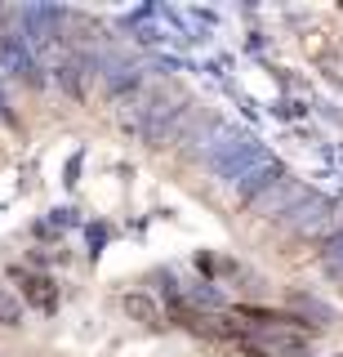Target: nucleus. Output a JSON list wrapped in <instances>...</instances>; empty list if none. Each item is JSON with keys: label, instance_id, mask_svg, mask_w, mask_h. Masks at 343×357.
Here are the masks:
<instances>
[{"label": "nucleus", "instance_id": "1", "mask_svg": "<svg viewBox=\"0 0 343 357\" xmlns=\"http://www.w3.org/2000/svg\"><path fill=\"white\" fill-rule=\"evenodd\" d=\"M268 152L254 134L246 130H237V126H218L214 134V143H209V152H205V165H209V174L214 178H223V183H232L241 170H246L250 161H259V156Z\"/></svg>", "mask_w": 343, "mask_h": 357}, {"label": "nucleus", "instance_id": "2", "mask_svg": "<svg viewBox=\"0 0 343 357\" xmlns=\"http://www.w3.org/2000/svg\"><path fill=\"white\" fill-rule=\"evenodd\" d=\"M187 126V103L174 94H147V103H143L134 130L143 134V143L147 148H170V143H179V134Z\"/></svg>", "mask_w": 343, "mask_h": 357}, {"label": "nucleus", "instance_id": "3", "mask_svg": "<svg viewBox=\"0 0 343 357\" xmlns=\"http://www.w3.org/2000/svg\"><path fill=\"white\" fill-rule=\"evenodd\" d=\"M285 228H290L294 237H303V241H330L343 228V215H339V206L330 197L308 192V201L294 210L290 219H285Z\"/></svg>", "mask_w": 343, "mask_h": 357}, {"label": "nucleus", "instance_id": "4", "mask_svg": "<svg viewBox=\"0 0 343 357\" xmlns=\"http://www.w3.org/2000/svg\"><path fill=\"white\" fill-rule=\"evenodd\" d=\"M281 178H285V165L276 161L272 152H263L259 161H250L246 170H241L237 178H232V197H237V206H246V210H250L254 201H259L263 192H268L272 183H281Z\"/></svg>", "mask_w": 343, "mask_h": 357}, {"label": "nucleus", "instance_id": "5", "mask_svg": "<svg viewBox=\"0 0 343 357\" xmlns=\"http://www.w3.org/2000/svg\"><path fill=\"white\" fill-rule=\"evenodd\" d=\"M98 76H103V63H98L90 50H76V54H67V59L54 67V81L67 89V98H90Z\"/></svg>", "mask_w": 343, "mask_h": 357}, {"label": "nucleus", "instance_id": "6", "mask_svg": "<svg viewBox=\"0 0 343 357\" xmlns=\"http://www.w3.org/2000/svg\"><path fill=\"white\" fill-rule=\"evenodd\" d=\"M303 201H308V188L298 183V178L285 174L281 183H272L268 192L254 201V206H250V215H254V219H290L294 210L303 206Z\"/></svg>", "mask_w": 343, "mask_h": 357}, {"label": "nucleus", "instance_id": "7", "mask_svg": "<svg viewBox=\"0 0 343 357\" xmlns=\"http://www.w3.org/2000/svg\"><path fill=\"white\" fill-rule=\"evenodd\" d=\"M0 67L5 72H14L18 81H27V85H45V72L36 67V59H31V45L23 36H0Z\"/></svg>", "mask_w": 343, "mask_h": 357}, {"label": "nucleus", "instance_id": "8", "mask_svg": "<svg viewBox=\"0 0 343 357\" xmlns=\"http://www.w3.org/2000/svg\"><path fill=\"white\" fill-rule=\"evenodd\" d=\"M120 308H125V317H129V321H138V326H147V331H161V326H165L161 299H157V295H147V290H129V295L120 299Z\"/></svg>", "mask_w": 343, "mask_h": 357}, {"label": "nucleus", "instance_id": "9", "mask_svg": "<svg viewBox=\"0 0 343 357\" xmlns=\"http://www.w3.org/2000/svg\"><path fill=\"white\" fill-rule=\"evenodd\" d=\"M179 295H183V304H192V308H209V312H223L228 308L223 286L201 282V277H183V282H179Z\"/></svg>", "mask_w": 343, "mask_h": 357}, {"label": "nucleus", "instance_id": "10", "mask_svg": "<svg viewBox=\"0 0 343 357\" xmlns=\"http://www.w3.org/2000/svg\"><path fill=\"white\" fill-rule=\"evenodd\" d=\"M18 282H23V299L31 308H40V312H54L58 308V286H54V277L45 273H23L18 268Z\"/></svg>", "mask_w": 343, "mask_h": 357}, {"label": "nucleus", "instance_id": "11", "mask_svg": "<svg viewBox=\"0 0 343 357\" xmlns=\"http://www.w3.org/2000/svg\"><path fill=\"white\" fill-rule=\"evenodd\" d=\"M290 317H298L303 326H330L335 321V308L330 304H321V299H312V295H290Z\"/></svg>", "mask_w": 343, "mask_h": 357}, {"label": "nucleus", "instance_id": "12", "mask_svg": "<svg viewBox=\"0 0 343 357\" xmlns=\"http://www.w3.org/2000/svg\"><path fill=\"white\" fill-rule=\"evenodd\" d=\"M321 273H326L330 282H343V228L330 241H321Z\"/></svg>", "mask_w": 343, "mask_h": 357}, {"label": "nucleus", "instance_id": "13", "mask_svg": "<svg viewBox=\"0 0 343 357\" xmlns=\"http://www.w3.org/2000/svg\"><path fill=\"white\" fill-rule=\"evenodd\" d=\"M23 312H27L23 299H18L9 286H0V326H9V331H14V326H23Z\"/></svg>", "mask_w": 343, "mask_h": 357}, {"label": "nucleus", "instance_id": "14", "mask_svg": "<svg viewBox=\"0 0 343 357\" xmlns=\"http://www.w3.org/2000/svg\"><path fill=\"white\" fill-rule=\"evenodd\" d=\"M103 237H107V228H103V223H94V228H90V255L103 250Z\"/></svg>", "mask_w": 343, "mask_h": 357}, {"label": "nucleus", "instance_id": "15", "mask_svg": "<svg viewBox=\"0 0 343 357\" xmlns=\"http://www.w3.org/2000/svg\"><path fill=\"white\" fill-rule=\"evenodd\" d=\"M138 40H143V45H161V40H165V31H161V27H143V31H138Z\"/></svg>", "mask_w": 343, "mask_h": 357}, {"label": "nucleus", "instance_id": "16", "mask_svg": "<svg viewBox=\"0 0 343 357\" xmlns=\"http://www.w3.org/2000/svg\"><path fill=\"white\" fill-rule=\"evenodd\" d=\"M76 174H81V152H76L72 161H67V183H76Z\"/></svg>", "mask_w": 343, "mask_h": 357}, {"label": "nucleus", "instance_id": "17", "mask_svg": "<svg viewBox=\"0 0 343 357\" xmlns=\"http://www.w3.org/2000/svg\"><path fill=\"white\" fill-rule=\"evenodd\" d=\"M246 353H250V357H268V353H263V349H254L250 340H246Z\"/></svg>", "mask_w": 343, "mask_h": 357}, {"label": "nucleus", "instance_id": "18", "mask_svg": "<svg viewBox=\"0 0 343 357\" xmlns=\"http://www.w3.org/2000/svg\"><path fill=\"white\" fill-rule=\"evenodd\" d=\"M339 357H343V353H339Z\"/></svg>", "mask_w": 343, "mask_h": 357}]
</instances>
